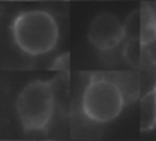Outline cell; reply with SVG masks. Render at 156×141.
Listing matches in <instances>:
<instances>
[{"label": "cell", "mask_w": 156, "mask_h": 141, "mask_svg": "<svg viewBox=\"0 0 156 141\" xmlns=\"http://www.w3.org/2000/svg\"><path fill=\"white\" fill-rule=\"evenodd\" d=\"M155 92H156V89H155Z\"/></svg>", "instance_id": "cell-9"}, {"label": "cell", "mask_w": 156, "mask_h": 141, "mask_svg": "<svg viewBox=\"0 0 156 141\" xmlns=\"http://www.w3.org/2000/svg\"><path fill=\"white\" fill-rule=\"evenodd\" d=\"M156 126V92H148L140 101V129L152 130Z\"/></svg>", "instance_id": "cell-5"}, {"label": "cell", "mask_w": 156, "mask_h": 141, "mask_svg": "<svg viewBox=\"0 0 156 141\" xmlns=\"http://www.w3.org/2000/svg\"><path fill=\"white\" fill-rule=\"evenodd\" d=\"M141 14H143V30L140 40L143 41V44H148L156 38V16L148 5H144Z\"/></svg>", "instance_id": "cell-6"}, {"label": "cell", "mask_w": 156, "mask_h": 141, "mask_svg": "<svg viewBox=\"0 0 156 141\" xmlns=\"http://www.w3.org/2000/svg\"><path fill=\"white\" fill-rule=\"evenodd\" d=\"M141 45L143 41L140 38H130L129 43L125 47V59L130 63V65H137L141 59Z\"/></svg>", "instance_id": "cell-8"}, {"label": "cell", "mask_w": 156, "mask_h": 141, "mask_svg": "<svg viewBox=\"0 0 156 141\" xmlns=\"http://www.w3.org/2000/svg\"><path fill=\"white\" fill-rule=\"evenodd\" d=\"M14 41L25 54L38 56L56 47L59 27L55 18L43 10L21 12L12 22Z\"/></svg>", "instance_id": "cell-1"}, {"label": "cell", "mask_w": 156, "mask_h": 141, "mask_svg": "<svg viewBox=\"0 0 156 141\" xmlns=\"http://www.w3.org/2000/svg\"><path fill=\"white\" fill-rule=\"evenodd\" d=\"M16 115L25 130H43L52 118L55 95L51 81L27 84L16 99Z\"/></svg>", "instance_id": "cell-2"}, {"label": "cell", "mask_w": 156, "mask_h": 141, "mask_svg": "<svg viewBox=\"0 0 156 141\" xmlns=\"http://www.w3.org/2000/svg\"><path fill=\"white\" fill-rule=\"evenodd\" d=\"M125 36L129 38H140L143 30V14L141 10H134L127 15L126 21L123 22Z\"/></svg>", "instance_id": "cell-7"}, {"label": "cell", "mask_w": 156, "mask_h": 141, "mask_svg": "<svg viewBox=\"0 0 156 141\" xmlns=\"http://www.w3.org/2000/svg\"><path fill=\"white\" fill-rule=\"evenodd\" d=\"M123 107L122 89L111 79L93 78L83 90L82 111L93 122H111L121 115Z\"/></svg>", "instance_id": "cell-3"}, {"label": "cell", "mask_w": 156, "mask_h": 141, "mask_svg": "<svg viewBox=\"0 0 156 141\" xmlns=\"http://www.w3.org/2000/svg\"><path fill=\"white\" fill-rule=\"evenodd\" d=\"M125 37L123 23L111 12L94 16L88 30V40L94 48L108 51L116 47Z\"/></svg>", "instance_id": "cell-4"}]
</instances>
